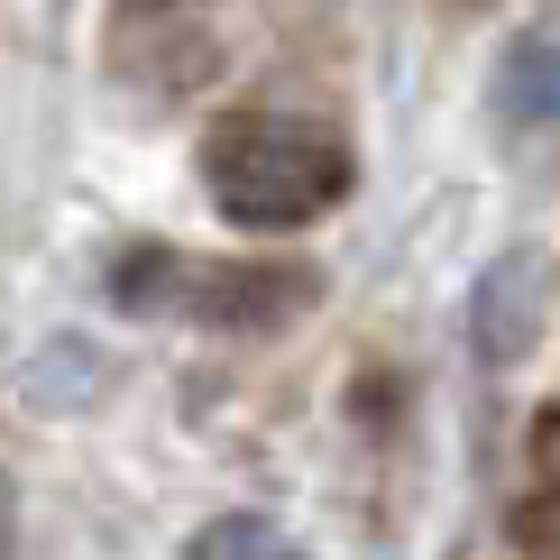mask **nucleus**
Segmentation results:
<instances>
[{
  "mask_svg": "<svg viewBox=\"0 0 560 560\" xmlns=\"http://www.w3.org/2000/svg\"><path fill=\"white\" fill-rule=\"evenodd\" d=\"M497 120H505V129L560 120V46H551V37H515V46L497 56Z\"/></svg>",
  "mask_w": 560,
  "mask_h": 560,
  "instance_id": "obj_5",
  "label": "nucleus"
},
{
  "mask_svg": "<svg viewBox=\"0 0 560 560\" xmlns=\"http://www.w3.org/2000/svg\"><path fill=\"white\" fill-rule=\"evenodd\" d=\"M285 560H303V551H285Z\"/></svg>",
  "mask_w": 560,
  "mask_h": 560,
  "instance_id": "obj_8",
  "label": "nucleus"
},
{
  "mask_svg": "<svg viewBox=\"0 0 560 560\" xmlns=\"http://www.w3.org/2000/svg\"><path fill=\"white\" fill-rule=\"evenodd\" d=\"M110 74L138 92H194L212 74V28L194 19V0H120L110 19Z\"/></svg>",
  "mask_w": 560,
  "mask_h": 560,
  "instance_id": "obj_3",
  "label": "nucleus"
},
{
  "mask_svg": "<svg viewBox=\"0 0 560 560\" xmlns=\"http://www.w3.org/2000/svg\"><path fill=\"white\" fill-rule=\"evenodd\" d=\"M129 313H175V322H212V331H258V322H285L303 313V276L294 267H221V258H120V285Z\"/></svg>",
  "mask_w": 560,
  "mask_h": 560,
  "instance_id": "obj_2",
  "label": "nucleus"
},
{
  "mask_svg": "<svg viewBox=\"0 0 560 560\" xmlns=\"http://www.w3.org/2000/svg\"><path fill=\"white\" fill-rule=\"evenodd\" d=\"M349 148L322 120H294V110H221L202 129V184L240 230H313L331 202L349 194Z\"/></svg>",
  "mask_w": 560,
  "mask_h": 560,
  "instance_id": "obj_1",
  "label": "nucleus"
},
{
  "mask_svg": "<svg viewBox=\"0 0 560 560\" xmlns=\"http://www.w3.org/2000/svg\"><path fill=\"white\" fill-rule=\"evenodd\" d=\"M0 560H10V478H0Z\"/></svg>",
  "mask_w": 560,
  "mask_h": 560,
  "instance_id": "obj_7",
  "label": "nucleus"
},
{
  "mask_svg": "<svg viewBox=\"0 0 560 560\" xmlns=\"http://www.w3.org/2000/svg\"><path fill=\"white\" fill-rule=\"evenodd\" d=\"M285 551L294 542L267 515H212V524L194 533V560H285Z\"/></svg>",
  "mask_w": 560,
  "mask_h": 560,
  "instance_id": "obj_6",
  "label": "nucleus"
},
{
  "mask_svg": "<svg viewBox=\"0 0 560 560\" xmlns=\"http://www.w3.org/2000/svg\"><path fill=\"white\" fill-rule=\"evenodd\" d=\"M542 303H551V276L533 248H505V258H487L478 276V303H469V340L487 368H515L533 340H542Z\"/></svg>",
  "mask_w": 560,
  "mask_h": 560,
  "instance_id": "obj_4",
  "label": "nucleus"
}]
</instances>
